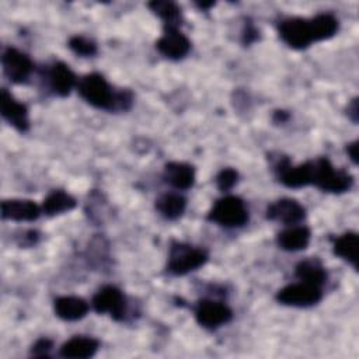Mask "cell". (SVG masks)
<instances>
[{
    "instance_id": "cell-20",
    "label": "cell",
    "mask_w": 359,
    "mask_h": 359,
    "mask_svg": "<svg viewBox=\"0 0 359 359\" xmlns=\"http://www.w3.org/2000/svg\"><path fill=\"white\" fill-rule=\"evenodd\" d=\"M76 206V199L65 191H52L42 203V212L48 216L69 212Z\"/></svg>"
},
{
    "instance_id": "cell-28",
    "label": "cell",
    "mask_w": 359,
    "mask_h": 359,
    "mask_svg": "<svg viewBox=\"0 0 359 359\" xmlns=\"http://www.w3.org/2000/svg\"><path fill=\"white\" fill-rule=\"evenodd\" d=\"M50 348H52V341L46 338H41L34 344L32 353L35 356H48V352L50 351Z\"/></svg>"
},
{
    "instance_id": "cell-29",
    "label": "cell",
    "mask_w": 359,
    "mask_h": 359,
    "mask_svg": "<svg viewBox=\"0 0 359 359\" xmlns=\"http://www.w3.org/2000/svg\"><path fill=\"white\" fill-rule=\"evenodd\" d=\"M348 116L352 119V122H358V98H353L348 105Z\"/></svg>"
},
{
    "instance_id": "cell-31",
    "label": "cell",
    "mask_w": 359,
    "mask_h": 359,
    "mask_svg": "<svg viewBox=\"0 0 359 359\" xmlns=\"http://www.w3.org/2000/svg\"><path fill=\"white\" fill-rule=\"evenodd\" d=\"M215 3L213 1H210V3H199L198 6L201 7V8H208V7H212Z\"/></svg>"
},
{
    "instance_id": "cell-24",
    "label": "cell",
    "mask_w": 359,
    "mask_h": 359,
    "mask_svg": "<svg viewBox=\"0 0 359 359\" xmlns=\"http://www.w3.org/2000/svg\"><path fill=\"white\" fill-rule=\"evenodd\" d=\"M149 7L154 14H157L160 18H163L165 21V25L178 27L181 10L175 3L154 0V1L149 3Z\"/></svg>"
},
{
    "instance_id": "cell-16",
    "label": "cell",
    "mask_w": 359,
    "mask_h": 359,
    "mask_svg": "<svg viewBox=\"0 0 359 359\" xmlns=\"http://www.w3.org/2000/svg\"><path fill=\"white\" fill-rule=\"evenodd\" d=\"M88 311V304L81 297L62 296L55 300V313L59 318L66 321H76L83 318Z\"/></svg>"
},
{
    "instance_id": "cell-19",
    "label": "cell",
    "mask_w": 359,
    "mask_h": 359,
    "mask_svg": "<svg viewBox=\"0 0 359 359\" xmlns=\"http://www.w3.org/2000/svg\"><path fill=\"white\" fill-rule=\"evenodd\" d=\"M310 230L306 226H296L278 234V244L286 251L304 250L310 243Z\"/></svg>"
},
{
    "instance_id": "cell-12",
    "label": "cell",
    "mask_w": 359,
    "mask_h": 359,
    "mask_svg": "<svg viewBox=\"0 0 359 359\" xmlns=\"http://www.w3.org/2000/svg\"><path fill=\"white\" fill-rule=\"evenodd\" d=\"M276 171L279 181L289 188H302L311 184V161L292 165L287 158H283L279 161Z\"/></svg>"
},
{
    "instance_id": "cell-18",
    "label": "cell",
    "mask_w": 359,
    "mask_h": 359,
    "mask_svg": "<svg viewBox=\"0 0 359 359\" xmlns=\"http://www.w3.org/2000/svg\"><path fill=\"white\" fill-rule=\"evenodd\" d=\"M49 81L57 95L66 97L76 84V76L66 63L56 62L49 70Z\"/></svg>"
},
{
    "instance_id": "cell-9",
    "label": "cell",
    "mask_w": 359,
    "mask_h": 359,
    "mask_svg": "<svg viewBox=\"0 0 359 359\" xmlns=\"http://www.w3.org/2000/svg\"><path fill=\"white\" fill-rule=\"evenodd\" d=\"M156 48L161 55L170 59H181L189 52L191 42L178 27L164 25V34L156 42Z\"/></svg>"
},
{
    "instance_id": "cell-6",
    "label": "cell",
    "mask_w": 359,
    "mask_h": 359,
    "mask_svg": "<svg viewBox=\"0 0 359 359\" xmlns=\"http://www.w3.org/2000/svg\"><path fill=\"white\" fill-rule=\"evenodd\" d=\"M323 297L321 286L309 283V282H299L292 283L282 287L276 293V300L286 306L294 307H307L318 303Z\"/></svg>"
},
{
    "instance_id": "cell-5",
    "label": "cell",
    "mask_w": 359,
    "mask_h": 359,
    "mask_svg": "<svg viewBox=\"0 0 359 359\" xmlns=\"http://www.w3.org/2000/svg\"><path fill=\"white\" fill-rule=\"evenodd\" d=\"M279 35L290 48L293 49H304L310 43L316 42L314 28L311 18L292 17L282 20L279 24Z\"/></svg>"
},
{
    "instance_id": "cell-11",
    "label": "cell",
    "mask_w": 359,
    "mask_h": 359,
    "mask_svg": "<svg viewBox=\"0 0 359 359\" xmlns=\"http://www.w3.org/2000/svg\"><path fill=\"white\" fill-rule=\"evenodd\" d=\"M306 216L304 208L292 198H282L266 209V217L283 224H296Z\"/></svg>"
},
{
    "instance_id": "cell-2",
    "label": "cell",
    "mask_w": 359,
    "mask_h": 359,
    "mask_svg": "<svg viewBox=\"0 0 359 359\" xmlns=\"http://www.w3.org/2000/svg\"><path fill=\"white\" fill-rule=\"evenodd\" d=\"M353 178L344 170H337L327 157L311 161V184L327 192H345L352 187Z\"/></svg>"
},
{
    "instance_id": "cell-23",
    "label": "cell",
    "mask_w": 359,
    "mask_h": 359,
    "mask_svg": "<svg viewBox=\"0 0 359 359\" xmlns=\"http://www.w3.org/2000/svg\"><path fill=\"white\" fill-rule=\"evenodd\" d=\"M296 276L303 282L317 286H321L327 279L325 269L317 259H304L299 262L296 266Z\"/></svg>"
},
{
    "instance_id": "cell-22",
    "label": "cell",
    "mask_w": 359,
    "mask_h": 359,
    "mask_svg": "<svg viewBox=\"0 0 359 359\" xmlns=\"http://www.w3.org/2000/svg\"><path fill=\"white\" fill-rule=\"evenodd\" d=\"M156 208L165 219L175 220L184 213L187 208V199L178 194H164L157 199Z\"/></svg>"
},
{
    "instance_id": "cell-14",
    "label": "cell",
    "mask_w": 359,
    "mask_h": 359,
    "mask_svg": "<svg viewBox=\"0 0 359 359\" xmlns=\"http://www.w3.org/2000/svg\"><path fill=\"white\" fill-rule=\"evenodd\" d=\"M42 208L29 199H7L1 202V216L6 220L32 222L41 215Z\"/></svg>"
},
{
    "instance_id": "cell-1",
    "label": "cell",
    "mask_w": 359,
    "mask_h": 359,
    "mask_svg": "<svg viewBox=\"0 0 359 359\" xmlns=\"http://www.w3.org/2000/svg\"><path fill=\"white\" fill-rule=\"evenodd\" d=\"M79 94L93 107L100 109H128L132 95L128 91L115 93L108 81L98 73L86 74L79 83Z\"/></svg>"
},
{
    "instance_id": "cell-8",
    "label": "cell",
    "mask_w": 359,
    "mask_h": 359,
    "mask_svg": "<svg viewBox=\"0 0 359 359\" xmlns=\"http://www.w3.org/2000/svg\"><path fill=\"white\" fill-rule=\"evenodd\" d=\"M195 317L199 325L213 330L223 324H227L233 317V311L224 303L215 300H202L195 310Z\"/></svg>"
},
{
    "instance_id": "cell-15",
    "label": "cell",
    "mask_w": 359,
    "mask_h": 359,
    "mask_svg": "<svg viewBox=\"0 0 359 359\" xmlns=\"http://www.w3.org/2000/svg\"><path fill=\"white\" fill-rule=\"evenodd\" d=\"M100 342L93 337L76 335L66 341L60 348V356L70 359H84L95 355Z\"/></svg>"
},
{
    "instance_id": "cell-13",
    "label": "cell",
    "mask_w": 359,
    "mask_h": 359,
    "mask_svg": "<svg viewBox=\"0 0 359 359\" xmlns=\"http://www.w3.org/2000/svg\"><path fill=\"white\" fill-rule=\"evenodd\" d=\"M0 111L3 118L13 125L17 130L25 132L29 126L28 119V109L24 104L18 102L6 88L1 90V100H0Z\"/></svg>"
},
{
    "instance_id": "cell-10",
    "label": "cell",
    "mask_w": 359,
    "mask_h": 359,
    "mask_svg": "<svg viewBox=\"0 0 359 359\" xmlns=\"http://www.w3.org/2000/svg\"><path fill=\"white\" fill-rule=\"evenodd\" d=\"M1 63L6 76L13 83H24L32 70L31 59L15 48H7L4 50Z\"/></svg>"
},
{
    "instance_id": "cell-17",
    "label": "cell",
    "mask_w": 359,
    "mask_h": 359,
    "mask_svg": "<svg viewBox=\"0 0 359 359\" xmlns=\"http://www.w3.org/2000/svg\"><path fill=\"white\" fill-rule=\"evenodd\" d=\"M164 178L177 189H188L195 181V170L187 163L171 161L165 164Z\"/></svg>"
},
{
    "instance_id": "cell-21",
    "label": "cell",
    "mask_w": 359,
    "mask_h": 359,
    "mask_svg": "<svg viewBox=\"0 0 359 359\" xmlns=\"http://www.w3.org/2000/svg\"><path fill=\"white\" fill-rule=\"evenodd\" d=\"M334 254L348 261L349 264L353 265V268H356L358 266V234L353 231H348L339 236L334 243Z\"/></svg>"
},
{
    "instance_id": "cell-3",
    "label": "cell",
    "mask_w": 359,
    "mask_h": 359,
    "mask_svg": "<svg viewBox=\"0 0 359 359\" xmlns=\"http://www.w3.org/2000/svg\"><path fill=\"white\" fill-rule=\"evenodd\" d=\"M208 219L224 226V227H240L248 220V210L238 196H223L210 209Z\"/></svg>"
},
{
    "instance_id": "cell-7",
    "label": "cell",
    "mask_w": 359,
    "mask_h": 359,
    "mask_svg": "<svg viewBox=\"0 0 359 359\" xmlns=\"http://www.w3.org/2000/svg\"><path fill=\"white\" fill-rule=\"evenodd\" d=\"M125 304V296L115 286H104L93 297L94 310L98 314L108 313L114 320L123 318Z\"/></svg>"
},
{
    "instance_id": "cell-26",
    "label": "cell",
    "mask_w": 359,
    "mask_h": 359,
    "mask_svg": "<svg viewBox=\"0 0 359 359\" xmlns=\"http://www.w3.org/2000/svg\"><path fill=\"white\" fill-rule=\"evenodd\" d=\"M69 48L76 55L84 56V57L86 56H93V55L97 53V45L93 41H90V39H87V38H84L81 35L72 36L69 39Z\"/></svg>"
},
{
    "instance_id": "cell-30",
    "label": "cell",
    "mask_w": 359,
    "mask_h": 359,
    "mask_svg": "<svg viewBox=\"0 0 359 359\" xmlns=\"http://www.w3.org/2000/svg\"><path fill=\"white\" fill-rule=\"evenodd\" d=\"M346 153L351 157V160L356 164L358 163V142H352L346 146Z\"/></svg>"
},
{
    "instance_id": "cell-25",
    "label": "cell",
    "mask_w": 359,
    "mask_h": 359,
    "mask_svg": "<svg viewBox=\"0 0 359 359\" xmlns=\"http://www.w3.org/2000/svg\"><path fill=\"white\" fill-rule=\"evenodd\" d=\"M316 42L324 41L335 35L338 29V20L332 14H318L311 18Z\"/></svg>"
},
{
    "instance_id": "cell-4",
    "label": "cell",
    "mask_w": 359,
    "mask_h": 359,
    "mask_svg": "<svg viewBox=\"0 0 359 359\" xmlns=\"http://www.w3.org/2000/svg\"><path fill=\"white\" fill-rule=\"evenodd\" d=\"M208 261V252L184 243H174L168 255V271L174 275H185L198 269Z\"/></svg>"
},
{
    "instance_id": "cell-27",
    "label": "cell",
    "mask_w": 359,
    "mask_h": 359,
    "mask_svg": "<svg viewBox=\"0 0 359 359\" xmlns=\"http://www.w3.org/2000/svg\"><path fill=\"white\" fill-rule=\"evenodd\" d=\"M238 180V174L233 168H223L217 177H216V185L220 191H229L231 189Z\"/></svg>"
}]
</instances>
